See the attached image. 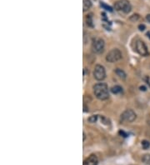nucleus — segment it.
I'll list each match as a JSON object with an SVG mask.
<instances>
[{
	"mask_svg": "<svg viewBox=\"0 0 150 165\" xmlns=\"http://www.w3.org/2000/svg\"><path fill=\"white\" fill-rule=\"evenodd\" d=\"M94 93L97 98L100 100H105L109 97L108 88L104 83H99L94 86Z\"/></svg>",
	"mask_w": 150,
	"mask_h": 165,
	"instance_id": "1",
	"label": "nucleus"
},
{
	"mask_svg": "<svg viewBox=\"0 0 150 165\" xmlns=\"http://www.w3.org/2000/svg\"><path fill=\"white\" fill-rule=\"evenodd\" d=\"M114 8L117 11H123L125 13H128L131 11L132 7L128 0H118L114 4Z\"/></svg>",
	"mask_w": 150,
	"mask_h": 165,
	"instance_id": "2",
	"label": "nucleus"
},
{
	"mask_svg": "<svg viewBox=\"0 0 150 165\" xmlns=\"http://www.w3.org/2000/svg\"><path fill=\"white\" fill-rule=\"evenodd\" d=\"M121 58H122V53L119 49L117 48L112 49L106 56V60L109 63H115L117 61L120 60Z\"/></svg>",
	"mask_w": 150,
	"mask_h": 165,
	"instance_id": "3",
	"label": "nucleus"
},
{
	"mask_svg": "<svg viewBox=\"0 0 150 165\" xmlns=\"http://www.w3.org/2000/svg\"><path fill=\"white\" fill-rule=\"evenodd\" d=\"M104 46H105V44L104 39L97 38L93 40L92 48H93V51L96 53H102L104 50Z\"/></svg>",
	"mask_w": 150,
	"mask_h": 165,
	"instance_id": "4",
	"label": "nucleus"
},
{
	"mask_svg": "<svg viewBox=\"0 0 150 165\" xmlns=\"http://www.w3.org/2000/svg\"><path fill=\"white\" fill-rule=\"evenodd\" d=\"M136 114L132 109H127L121 114V120L123 122H127V123H132L136 119Z\"/></svg>",
	"mask_w": 150,
	"mask_h": 165,
	"instance_id": "5",
	"label": "nucleus"
},
{
	"mask_svg": "<svg viewBox=\"0 0 150 165\" xmlns=\"http://www.w3.org/2000/svg\"><path fill=\"white\" fill-rule=\"evenodd\" d=\"M94 76L95 79L99 80V81L104 79L106 77V71L104 67L99 64L96 65L94 71Z\"/></svg>",
	"mask_w": 150,
	"mask_h": 165,
	"instance_id": "6",
	"label": "nucleus"
},
{
	"mask_svg": "<svg viewBox=\"0 0 150 165\" xmlns=\"http://www.w3.org/2000/svg\"><path fill=\"white\" fill-rule=\"evenodd\" d=\"M135 48H136V51L138 52L139 54L142 55V56H147L149 54V51H148L147 46L145 45L144 42H143L141 40H138L136 42Z\"/></svg>",
	"mask_w": 150,
	"mask_h": 165,
	"instance_id": "7",
	"label": "nucleus"
},
{
	"mask_svg": "<svg viewBox=\"0 0 150 165\" xmlns=\"http://www.w3.org/2000/svg\"><path fill=\"white\" fill-rule=\"evenodd\" d=\"M98 164H99L98 157L94 154L90 155L83 162V165H98Z\"/></svg>",
	"mask_w": 150,
	"mask_h": 165,
	"instance_id": "8",
	"label": "nucleus"
},
{
	"mask_svg": "<svg viewBox=\"0 0 150 165\" xmlns=\"http://www.w3.org/2000/svg\"><path fill=\"white\" fill-rule=\"evenodd\" d=\"M91 7H92V3L90 0H83V11H88Z\"/></svg>",
	"mask_w": 150,
	"mask_h": 165,
	"instance_id": "9",
	"label": "nucleus"
},
{
	"mask_svg": "<svg viewBox=\"0 0 150 165\" xmlns=\"http://www.w3.org/2000/svg\"><path fill=\"white\" fill-rule=\"evenodd\" d=\"M115 74H116L119 78L123 79H126V74L124 73L123 70L120 69V68H116V69H115Z\"/></svg>",
	"mask_w": 150,
	"mask_h": 165,
	"instance_id": "10",
	"label": "nucleus"
},
{
	"mask_svg": "<svg viewBox=\"0 0 150 165\" xmlns=\"http://www.w3.org/2000/svg\"><path fill=\"white\" fill-rule=\"evenodd\" d=\"M111 91L114 94H118V93H120L123 92V88L122 87H120L119 85H115L113 87H112Z\"/></svg>",
	"mask_w": 150,
	"mask_h": 165,
	"instance_id": "11",
	"label": "nucleus"
},
{
	"mask_svg": "<svg viewBox=\"0 0 150 165\" xmlns=\"http://www.w3.org/2000/svg\"><path fill=\"white\" fill-rule=\"evenodd\" d=\"M142 161L146 164L150 165V154H144L142 158Z\"/></svg>",
	"mask_w": 150,
	"mask_h": 165,
	"instance_id": "12",
	"label": "nucleus"
},
{
	"mask_svg": "<svg viewBox=\"0 0 150 165\" xmlns=\"http://www.w3.org/2000/svg\"><path fill=\"white\" fill-rule=\"evenodd\" d=\"M86 22H87V25L89 27H94V23H93V18H92V15L89 14L86 18Z\"/></svg>",
	"mask_w": 150,
	"mask_h": 165,
	"instance_id": "13",
	"label": "nucleus"
},
{
	"mask_svg": "<svg viewBox=\"0 0 150 165\" xmlns=\"http://www.w3.org/2000/svg\"><path fill=\"white\" fill-rule=\"evenodd\" d=\"M142 147L144 149H148L150 147V143L148 140H143L142 141Z\"/></svg>",
	"mask_w": 150,
	"mask_h": 165,
	"instance_id": "14",
	"label": "nucleus"
},
{
	"mask_svg": "<svg viewBox=\"0 0 150 165\" xmlns=\"http://www.w3.org/2000/svg\"><path fill=\"white\" fill-rule=\"evenodd\" d=\"M97 119H98V115H93L88 120H89V122H90V123H95L97 121Z\"/></svg>",
	"mask_w": 150,
	"mask_h": 165,
	"instance_id": "15",
	"label": "nucleus"
},
{
	"mask_svg": "<svg viewBox=\"0 0 150 165\" xmlns=\"http://www.w3.org/2000/svg\"><path fill=\"white\" fill-rule=\"evenodd\" d=\"M101 6H102V7H104V8H105L106 10H108V11H110V12L113 11V10H112L111 7H109V6L106 5V4H104V3H101Z\"/></svg>",
	"mask_w": 150,
	"mask_h": 165,
	"instance_id": "16",
	"label": "nucleus"
},
{
	"mask_svg": "<svg viewBox=\"0 0 150 165\" xmlns=\"http://www.w3.org/2000/svg\"><path fill=\"white\" fill-rule=\"evenodd\" d=\"M139 18V14H133L132 17H130V20H132V21H137Z\"/></svg>",
	"mask_w": 150,
	"mask_h": 165,
	"instance_id": "17",
	"label": "nucleus"
},
{
	"mask_svg": "<svg viewBox=\"0 0 150 165\" xmlns=\"http://www.w3.org/2000/svg\"><path fill=\"white\" fill-rule=\"evenodd\" d=\"M139 29L140 31H144L145 29V25L144 24H139Z\"/></svg>",
	"mask_w": 150,
	"mask_h": 165,
	"instance_id": "18",
	"label": "nucleus"
},
{
	"mask_svg": "<svg viewBox=\"0 0 150 165\" xmlns=\"http://www.w3.org/2000/svg\"><path fill=\"white\" fill-rule=\"evenodd\" d=\"M119 134H120V135H122L123 137H124V138H126V137L128 136V134H127V133H124L123 131H122V130H120V131H119Z\"/></svg>",
	"mask_w": 150,
	"mask_h": 165,
	"instance_id": "19",
	"label": "nucleus"
},
{
	"mask_svg": "<svg viewBox=\"0 0 150 165\" xmlns=\"http://www.w3.org/2000/svg\"><path fill=\"white\" fill-rule=\"evenodd\" d=\"M146 19H147V21L150 23V14H148L147 16H146Z\"/></svg>",
	"mask_w": 150,
	"mask_h": 165,
	"instance_id": "20",
	"label": "nucleus"
},
{
	"mask_svg": "<svg viewBox=\"0 0 150 165\" xmlns=\"http://www.w3.org/2000/svg\"><path fill=\"white\" fill-rule=\"evenodd\" d=\"M140 89L143 90V91H145V90H146V88H145L144 86H143V87H140Z\"/></svg>",
	"mask_w": 150,
	"mask_h": 165,
	"instance_id": "21",
	"label": "nucleus"
},
{
	"mask_svg": "<svg viewBox=\"0 0 150 165\" xmlns=\"http://www.w3.org/2000/svg\"><path fill=\"white\" fill-rule=\"evenodd\" d=\"M84 139H85V133H83V140H84Z\"/></svg>",
	"mask_w": 150,
	"mask_h": 165,
	"instance_id": "22",
	"label": "nucleus"
},
{
	"mask_svg": "<svg viewBox=\"0 0 150 165\" xmlns=\"http://www.w3.org/2000/svg\"><path fill=\"white\" fill-rule=\"evenodd\" d=\"M147 35H148V37H149V36L150 37V33H148V34H147Z\"/></svg>",
	"mask_w": 150,
	"mask_h": 165,
	"instance_id": "23",
	"label": "nucleus"
}]
</instances>
